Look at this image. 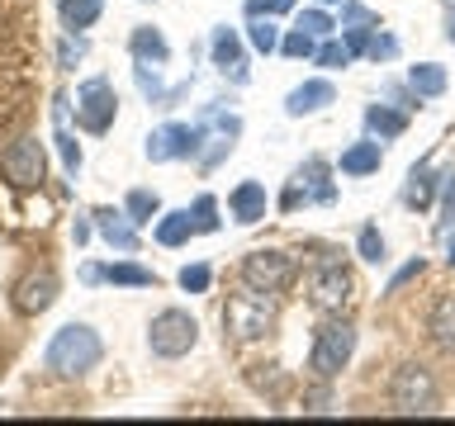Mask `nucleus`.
<instances>
[{"label":"nucleus","instance_id":"obj_1","mask_svg":"<svg viewBox=\"0 0 455 426\" xmlns=\"http://www.w3.org/2000/svg\"><path fill=\"white\" fill-rule=\"evenodd\" d=\"M100 355H105V346H100V336L91 332V327H85V322H67L62 332L48 341L43 365H48L52 375H62V379H76V375H85V369L100 365Z\"/></svg>","mask_w":455,"mask_h":426},{"label":"nucleus","instance_id":"obj_2","mask_svg":"<svg viewBox=\"0 0 455 426\" xmlns=\"http://www.w3.org/2000/svg\"><path fill=\"white\" fill-rule=\"evenodd\" d=\"M223 327L237 341H256V336H266L270 327H275V308H270V298L261 289L233 294V298H228V308H223Z\"/></svg>","mask_w":455,"mask_h":426},{"label":"nucleus","instance_id":"obj_3","mask_svg":"<svg viewBox=\"0 0 455 426\" xmlns=\"http://www.w3.org/2000/svg\"><path fill=\"white\" fill-rule=\"evenodd\" d=\"M351 351H355V332H351V322L332 318V322H323V327H318V336H313L308 365L318 369L323 379H332V375H341V369H347Z\"/></svg>","mask_w":455,"mask_h":426},{"label":"nucleus","instance_id":"obj_4","mask_svg":"<svg viewBox=\"0 0 455 426\" xmlns=\"http://www.w3.org/2000/svg\"><path fill=\"white\" fill-rule=\"evenodd\" d=\"M351 298V275L337 256H323L308 275V304L318 312H341V304Z\"/></svg>","mask_w":455,"mask_h":426},{"label":"nucleus","instance_id":"obj_5","mask_svg":"<svg viewBox=\"0 0 455 426\" xmlns=\"http://www.w3.org/2000/svg\"><path fill=\"white\" fill-rule=\"evenodd\" d=\"M152 351L156 355H166V360H176V355H185L199 341V322L190 318V312H180V308H166V312H156L152 318Z\"/></svg>","mask_w":455,"mask_h":426},{"label":"nucleus","instance_id":"obj_6","mask_svg":"<svg viewBox=\"0 0 455 426\" xmlns=\"http://www.w3.org/2000/svg\"><path fill=\"white\" fill-rule=\"evenodd\" d=\"M389 398H394L398 412H408V417H418V412H436V383H432V375H427L422 365H403V369H398Z\"/></svg>","mask_w":455,"mask_h":426},{"label":"nucleus","instance_id":"obj_7","mask_svg":"<svg viewBox=\"0 0 455 426\" xmlns=\"http://www.w3.org/2000/svg\"><path fill=\"white\" fill-rule=\"evenodd\" d=\"M114 114H119V99H114V85L105 76H91L81 85L76 95V119L85 133H105V128L114 123Z\"/></svg>","mask_w":455,"mask_h":426},{"label":"nucleus","instance_id":"obj_8","mask_svg":"<svg viewBox=\"0 0 455 426\" xmlns=\"http://www.w3.org/2000/svg\"><path fill=\"white\" fill-rule=\"evenodd\" d=\"M0 170H5V180L14 185V190H34V185H43V142L38 138L10 142V147L0 152Z\"/></svg>","mask_w":455,"mask_h":426},{"label":"nucleus","instance_id":"obj_9","mask_svg":"<svg viewBox=\"0 0 455 426\" xmlns=\"http://www.w3.org/2000/svg\"><path fill=\"white\" fill-rule=\"evenodd\" d=\"M242 280H247L251 289H261V294H280L284 284L294 280V256H284V251H251L247 261H242Z\"/></svg>","mask_w":455,"mask_h":426},{"label":"nucleus","instance_id":"obj_10","mask_svg":"<svg viewBox=\"0 0 455 426\" xmlns=\"http://www.w3.org/2000/svg\"><path fill=\"white\" fill-rule=\"evenodd\" d=\"M52 298H57V275H52V270H28V275L14 280V308H20L24 318L48 312Z\"/></svg>","mask_w":455,"mask_h":426},{"label":"nucleus","instance_id":"obj_11","mask_svg":"<svg viewBox=\"0 0 455 426\" xmlns=\"http://www.w3.org/2000/svg\"><path fill=\"white\" fill-rule=\"evenodd\" d=\"M190 152H199V128H190V123H166L148 138L152 162H176V156H190Z\"/></svg>","mask_w":455,"mask_h":426},{"label":"nucleus","instance_id":"obj_12","mask_svg":"<svg viewBox=\"0 0 455 426\" xmlns=\"http://www.w3.org/2000/svg\"><path fill=\"white\" fill-rule=\"evenodd\" d=\"M299 199H318V204H332V199H337V190L327 185V162H308L294 176L290 194H284V209H299Z\"/></svg>","mask_w":455,"mask_h":426},{"label":"nucleus","instance_id":"obj_13","mask_svg":"<svg viewBox=\"0 0 455 426\" xmlns=\"http://www.w3.org/2000/svg\"><path fill=\"white\" fill-rule=\"evenodd\" d=\"M332 99H337L332 81H304L299 91H290V95H284V114H294V119H304V114H318V109H327Z\"/></svg>","mask_w":455,"mask_h":426},{"label":"nucleus","instance_id":"obj_14","mask_svg":"<svg viewBox=\"0 0 455 426\" xmlns=\"http://www.w3.org/2000/svg\"><path fill=\"white\" fill-rule=\"evenodd\" d=\"M91 218H95L100 237H105L109 247H119V251H138V233H133V223H128V213H119V209H95Z\"/></svg>","mask_w":455,"mask_h":426},{"label":"nucleus","instance_id":"obj_15","mask_svg":"<svg viewBox=\"0 0 455 426\" xmlns=\"http://www.w3.org/2000/svg\"><path fill=\"white\" fill-rule=\"evenodd\" d=\"M228 204H233V218H237V223H247V227H251V223H261V218H266V185L242 180Z\"/></svg>","mask_w":455,"mask_h":426},{"label":"nucleus","instance_id":"obj_16","mask_svg":"<svg viewBox=\"0 0 455 426\" xmlns=\"http://www.w3.org/2000/svg\"><path fill=\"white\" fill-rule=\"evenodd\" d=\"M213 62H219L233 81H247V62H242V43L233 28H219L213 34Z\"/></svg>","mask_w":455,"mask_h":426},{"label":"nucleus","instance_id":"obj_17","mask_svg":"<svg viewBox=\"0 0 455 426\" xmlns=\"http://www.w3.org/2000/svg\"><path fill=\"white\" fill-rule=\"evenodd\" d=\"M85 280H109V284H128V289H152L156 275L142 270L133 261H119V265H105V270H85Z\"/></svg>","mask_w":455,"mask_h":426},{"label":"nucleus","instance_id":"obj_18","mask_svg":"<svg viewBox=\"0 0 455 426\" xmlns=\"http://www.w3.org/2000/svg\"><path fill=\"white\" fill-rule=\"evenodd\" d=\"M384 162L379 142H355V147L341 152V176H375Z\"/></svg>","mask_w":455,"mask_h":426},{"label":"nucleus","instance_id":"obj_19","mask_svg":"<svg viewBox=\"0 0 455 426\" xmlns=\"http://www.w3.org/2000/svg\"><path fill=\"white\" fill-rule=\"evenodd\" d=\"M190 233H199L190 209H176V213H162V223H156V241L162 247H180V241H190Z\"/></svg>","mask_w":455,"mask_h":426},{"label":"nucleus","instance_id":"obj_20","mask_svg":"<svg viewBox=\"0 0 455 426\" xmlns=\"http://www.w3.org/2000/svg\"><path fill=\"white\" fill-rule=\"evenodd\" d=\"M432 341H436L441 351L455 355V294H446L436 304V312H432Z\"/></svg>","mask_w":455,"mask_h":426},{"label":"nucleus","instance_id":"obj_21","mask_svg":"<svg viewBox=\"0 0 455 426\" xmlns=\"http://www.w3.org/2000/svg\"><path fill=\"white\" fill-rule=\"evenodd\" d=\"M408 85L418 95H427V99H436V95H446V71H441L436 62H418L408 71Z\"/></svg>","mask_w":455,"mask_h":426},{"label":"nucleus","instance_id":"obj_22","mask_svg":"<svg viewBox=\"0 0 455 426\" xmlns=\"http://www.w3.org/2000/svg\"><path fill=\"white\" fill-rule=\"evenodd\" d=\"M365 123H370V133H379V138H398L408 128V114H398L389 105H370L365 109Z\"/></svg>","mask_w":455,"mask_h":426},{"label":"nucleus","instance_id":"obj_23","mask_svg":"<svg viewBox=\"0 0 455 426\" xmlns=\"http://www.w3.org/2000/svg\"><path fill=\"white\" fill-rule=\"evenodd\" d=\"M133 57L148 67V62H166L171 48H166V38L156 34V28H133Z\"/></svg>","mask_w":455,"mask_h":426},{"label":"nucleus","instance_id":"obj_24","mask_svg":"<svg viewBox=\"0 0 455 426\" xmlns=\"http://www.w3.org/2000/svg\"><path fill=\"white\" fill-rule=\"evenodd\" d=\"M432 190H436V185H432V170H427V162H422V166H412V170H408L403 204H408V209H427V204H432Z\"/></svg>","mask_w":455,"mask_h":426},{"label":"nucleus","instance_id":"obj_25","mask_svg":"<svg viewBox=\"0 0 455 426\" xmlns=\"http://www.w3.org/2000/svg\"><path fill=\"white\" fill-rule=\"evenodd\" d=\"M100 20V0H62V24L67 28H91Z\"/></svg>","mask_w":455,"mask_h":426},{"label":"nucleus","instance_id":"obj_26","mask_svg":"<svg viewBox=\"0 0 455 426\" xmlns=\"http://www.w3.org/2000/svg\"><path fill=\"white\" fill-rule=\"evenodd\" d=\"M156 213H162V199H156L152 190H133V194H128V218H133V223H152Z\"/></svg>","mask_w":455,"mask_h":426},{"label":"nucleus","instance_id":"obj_27","mask_svg":"<svg viewBox=\"0 0 455 426\" xmlns=\"http://www.w3.org/2000/svg\"><path fill=\"white\" fill-rule=\"evenodd\" d=\"M247 38H251V48H256V52H275V48H280V28L270 24V20H251Z\"/></svg>","mask_w":455,"mask_h":426},{"label":"nucleus","instance_id":"obj_28","mask_svg":"<svg viewBox=\"0 0 455 426\" xmlns=\"http://www.w3.org/2000/svg\"><path fill=\"white\" fill-rule=\"evenodd\" d=\"M351 48H347V43H332V38H327L323 43V48H318V67H332V71H341V67H351Z\"/></svg>","mask_w":455,"mask_h":426},{"label":"nucleus","instance_id":"obj_29","mask_svg":"<svg viewBox=\"0 0 455 426\" xmlns=\"http://www.w3.org/2000/svg\"><path fill=\"white\" fill-rule=\"evenodd\" d=\"M190 218H195L199 233H213V227H219V204H213V194H199V199H195V213H190Z\"/></svg>","mask_w":455,"mask_h":426},{"label":"nucleus","instance_id":"obj_30","mask_svg":"<svg viewBox=\"0 0 455 426\" xmlns=\"http://www.w3.org/2000/svg\"><path fill=\"white\" fill-rule=\"evenodd\" d=\"M294 28H304V34H313V38H327V34H332V20H327V14L323 10H304V14H299V20H294Z\"/></svg>","mask_w":455,"mask_h":426},{"label":"nucleus","instance_id":"obj_31","mask_svg":"<svg viewBox=\"0 0 455 426\" xmlns=\"http://www.w3.org/2000/svg\"><path fill=\"white\" fill-rule=\"evenodd\" d=\"M280 52H284V57H318V48H313V34H304V28H294L290 38H280Z\"/></svg>","mask_w":455,"mask_h":426},{"label":"nucleus","instance_id":"obj_32","mask_svg":"<svg viewBox=\"0 0 455 426\" xmlns=\"http://www.w3.org/2000/svg\"><path fill=\"white\" fill-rule=\"evenodd\" d=\"M52 142H57V152H62V166L71 170V176H76V166H81V147H76V138H71L67 128H57Z\"/></svg>","mask_w":455,"mask_h":426},{"label":"nucleus","instance_id":"obj_33","mask_svg":"<svg viewBox=\"0 0 455 426\" xmlns=\"http://www.w3.org/2000/svg\"><path fill=\"white\" fill-rule=\"evenodd\" d=\"M341 24L347 28H375V14L365 5H355V0H341Z\"/></svg>","mask_w":455,"mask_h":426},{"label":"nucleus","instance_id":"obj_34","mask_svg":"<svg viewBox=\"0 0 455 426\" xmlns=\"http://www.w3.org/2000/svg\"><path fill=\"white\" fill-rule=\"evenodd\" d=\"M355 247H361V261H384V237L375 233V227H361V241H355Z\"/></svg>","mask_w":455,"mask_h":426},{"label":"nucleus","instance_id":"obj_35","mask_svg":"<svg viewBox=\"0 0 455 426\" xmlns=\"http://www.w3.org/2000/svg\"><path fill=\"white\" fill-rule=\"evenodd\" d=\"M180 289L185 294H204L209 289V265H185L180 270Z\"/></svg>","mask_w":455,"mask_h":426},{"label":"nucleus","instance_id":"obj_36","mask_svg":"<svg viewBox=\"0 0 455 426\" xmlns=\"http://www.w3.org/2000/svg\"><path fill=\"white\" fill-rule=\"evenodd\" d=\"M394 52H398V43H394L389 34H370V43H365V57H370V62H389Z\"/></svg>","mask_w":455,"mask_h":426},{"label":"nucleus","instance_id":"obj_37","mask_svg":"<svg viewBox=\"0 0 455 426\" xmlns=\"http://www.w3.org/2000/svg\"><path fill=\"white\" fill-rule=\"evenodd\" d=\"M290 10H294V0H247V14H251V20H261V14L270 20V14H290Z\"/></svg>","mask_w":455,"mask_h":426},{"label":"nucleus","instance_id":"obj_38","mask_svg":"<svg viewBox=\"0 0 455 426\" xmlns=\"http://www.w3.org/2000/svg\"><path fill=\"white\" fill-rule=\"evenodd\" d=\"M455 227V176H446V190H441V233Z\"/></svg>","mask_w":455,"mask_h":426},{"label":"nucleus","instance_id":"obj_39","mask_svg":"<svg viewBox=\"0 0 455 426\" xmlns=\"http://www.w3.org/2000/svg\"><path fill=\"white\" fill-rule=\"evenodd\" d=\"M418 275H422V256H418V261H408V265L389 280V294H394V289H403V284H408V280H418Z\"/></svg>","mask_w":455,"mask_h":426},{"label":"nucleus","instance_id":"obj_40","mask_svg":"<svg viewBox=\"0 0 455 426\" xmlns=\"http://www.w3.org/2000/svg\"><path fill=\"white\" fill-rule=\"evenodd\" d=\"M304 403H308L304 412H327V389H318V393H308Z\"/></svg>","mask_w":455,"mask_h":426},{"label":"nucleus","instance_id":"obj_41","mask_svg":"<svg viewBox=\"0 0 455 426\" xmlns=\"http://www.w3.org/2000/svg\"><path fill=\"white\" fill-rule=\"evenodd\" d=\"M446 38H451V43H455V10H451V14H446Z\"/></svg>","mask_w":455,"mask_h":426},{"label":"nucleus","instance_id":"obj_42","mask_svg":"<svg viewBox=\"0 0 455 426\" xmlns=\"http://www.w3.org/2000/svg\"><path fill=\"white\" fill-rule=\"evenodd\" d=\"M446 256H451V265H455V241H451V251H446Z\"/></svg>","mask_w":455,"mask_h":426},{"label":"nucleus","instance_id":"obj_43","mask_svg":"<svg viewBox=\"0 0 455 426\" xmlns=\"http://www.w3.org/2000/svg\"><path fill=\"white\" fill-rule=\"evenodd\" d=\"M323 5H341V0H323Z\"/></svg>","mask_w":455,"mask_h":426}]
</instances>
